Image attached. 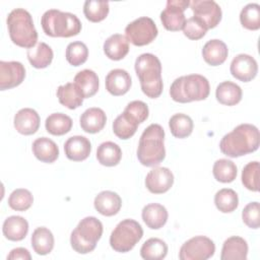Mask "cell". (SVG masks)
Instances as JSON below:
<instances>
[{
	"label": "cell",
	"mask_w": 260,
	"mask_h": 260,
	"mask_svg": "<svg viewBox=\"0 0 260 260\" xmlns=\"http://www.w3.org/2000/svg\"><path fill=\"white\" fill-rule=\"evenodd\" d=\"M64 151L68 159L73 161H82L89 156L91 144L90 141L84 136H71L64 144Z\"/></svg>",
	"instance_id": "obj_18"
},
{
	"label": "cell",
	"mask_w": 260,
	"mask_h": 260,
	"mask_svg": "<svg viewBox=\"0 0 260 260\" xmlns=\"http://www.w3.org/2000/svg\"><path fill=\"white\" fill-rule=\"evenodd\" d=\"M107 122L106 113L100 108H89L85 110L79 119L81 129L86 133H98L105 127Z\"/></svg>",
	"instance_id": "obj_20"
},
{
	"label": "cell",
	"mask_w": 260,
	"mask_h": 260,
	"mask_svg": "<svg viewBox=\"0 0 260 260\" xmlns=\"http://www.w3.org/2000/svg\"><path fill=\"white\" fill-rule=\"evenodd\" d=\"M229 50L226 45L217 39L208 41L202 49V57L204 61L211 66L222 64L228 58Z\"/></svg>",
	"instance_id": "obj_23"
},
{
	"label": "cell",
	"mask_w": 260,
	"mask_h": 260,
	"mask_svg": "<svg viewBox=\"0 0 260 260\" xmlns=\"http://www.w3.org/2000/svg\"><path fill=\"white\" fill-rule=\"evenodd\" d=\"M34 203L32 194L23 188L15 189L11 192L8 198V205L10 208L16 211H25Z\"/></svg>",
	"instance_id": "obj_41"
},
{
	"label": "cell",
	"mask_w": 260,
	"mask_h": 260,
	"mask_svg": "<svg viewBox=\"0 0 260 260\" xmlns=\"http://www.w3.org/2000/svg\"><path fill=\"white\" fill-rule=\"evenodd\" d=\"M165 130L159 124H150L141 134L137 157L141 165L154 167L159 165L166 157Z\"/></svg>",
	"instance_id": "obj_3"
},
{
	"label": "cell",
	"mask_w": 260,
	"mask_h": 260,
	"mask_svg": "<svg viewBox=\"0 0 260 260\" xmlns=\"http://www.w3.org/2000/svg\"><path fill=\"white\" fill-rule=\"evenodd\" d=\"M41 24L44 32L53 38H70L81 30V22L75 14L58 9L47 10L42 16Z\"/></svg>",
	"instance_id": "obj_6"
},
{
	"label": "cell",
	"mask_w": 260,
	"mask_h": 260,
	"mask_svg": "<svg viewBox=\"0 0 260 260\" xmlns=\"http://www.w3.org/2000/svg\"><path fill=\"white\" fill-rule=\"evenodd\" d=\"M168 254V245L158 238L145 241L140 249V255L145 260H161Z\"/></svg>",
	"instance_id": "obj_34"
},
{
	"label": "cell",
	"mask_w": 260,
	"mask_h": 260,
	"mask_svg": "<svg viewBox=\"0 0 260 260\" xmlns=\"http://www.w3.org/2000/svg\"><path fill=\"white\" fill-rule=\"evenodd\" d=\"M248 255V244L241 237L233 236L223 242L221 248V260H246Z\"/></svg>",
	"instance_id": "obj_21"
},
{
	"label": "cell",
	"mask_w": 260,
	"mask_h": 260,
	"mask_svg": "<svg viewBox=\"0 0 260 260\" xmlns=\"http://www.w3.org/2000/svg\"><path fill=\"white\" fill-rule=\"evenodd\" d=\"M210 92L209 82L200 74H189L176 78L170 88L171 98L177 103L205 100Z\"/></svg>",
	"instance_id": "obj_5"
},
{
	"label": "cell",
	"mask_w": 260,
	"mask_h": 260,
	"mask_svg": "<svg viewBox=\"0 0 260 260\" xmlns=\"http://www.w3.org/2000/svg\"><path fill=\"white\" fill-rule=\"evenodd\" d=\"M83 13L91 22L104 20L109 13V2L99 0H86L83 5Z\"/></svg>",
	"instance_id": "obj_39"
},
{
	"label": "cell",
	"mask_w": 260,
	"mask_h": 260,
	"mask_svg": "<svg viewBox=\"0 0 260 260\" xmlns=\"http://www.w3.org/2000/svg\"><path fill=\"white\" fill-rule=\"evenodd\" d=\"M195 17L202 20L207 29L215 27L221 20V8L213 0H193L190 2Z\"/></svg>",
	"instance_id": "obj_12"
},
{
	"label": "cell",
	"mask_w": 260,
	"mask_h": 260,
	"mask_svg": "<svg viewBox=\"0 0 260 260\" xmlns=\"http://www.w3.org/2000/svg\"><path fill=\"white\" fill-rule=\"evenodd\" d=\"M102 235L103 223L94 216H86L72 231L70 236L71 247L79 254H87L95 249Z\"/></svg>",
	"instance_id": "obj_7"
},
{
	"label": "cell",
	"mask_w": 260,
	"mask_h": 260,
	"mask_svg": "<svg viewBox=\"0 0 260 260\" xmlns=\"http://www.w3.org/2000/svg\"><path fill=\"white\" fill-rule=\"evenodd\" d=\"M260 142L259 130L252 124H240L232 132L225 134L220 142V151L230 157H239L258 149Z\"/></svg>",
	"instance_id": "obj_1"
},
{
	"label": "cell",
	"mask_w": 260,
	"mask_h": 260,
	"mask_svg": "<svg viewBox=\"0 0 260 260\" xmlns=\"http://www.w3.org/2000/svg\"><path fill=\"white\" fill-rule=\"evenodd\" d=\"M25 77V69L18 61H0V89L18 86Z\"/></svg>",
	"instance_id": "obj_13"
},
{
	"label": "cell",
	"mask_w": 260,
	"mask_h": 260,
	"mask_svg": "<svg viewBox=\"0 0 260 260\" xmlns=\"http://www.w3.org/2000/svg\"><path fill=\"white\" fill-rule=\"evenodd\" d=\"M135 72L139 78L141 89L146 96L156 99L161 94L164 87L161 63L155 55L144 53L138 56L135 60Z\"/></svg>",
	"instance_id": "obj_2"
},
{
	"label": "cell",
	"mask_w": 260,
	"mask_h": 260,
	"mask_svg": "<svg viewBox=\"0 0 260 260\" xmlns=\"http://www.w3.org/2000/svg\"><path fill=\"white\" fill-rule=\"evenodd\" d=\"M74 83L79 87L84 99L91 98L99 90V77L90 69L79 71L74 77Z\"/></svg>",
	"instance_id": "obj_31"
},
{
	"label": "cell",
	"mask_w": 260,
	"mask_h": 260,
	"mask_svg": "<svg viewBox=\"0 0 260 260\" xmlns=\"http://www.w3.org/2000/svg\"><path fill=\"white\" fill-rule=\"evenodd\" d=\"M31 247L38 255H47L54 248V236L52 232L45 228H37L31 235Z\"/></svg>",
	"instance_id": "obj_30"
},
{
	"label": "cell",
	"mask_w": 260,
	"mask_h": 260,
	"mask_svg": "<svg viewBox=\"0 0 260 260\" xmlns=\"http://www.w3.org/2000/svg\"><path fill=\"white\" fill-rule=\"evenodd\" d=\"M242 88L232 81H222L216 86V100L224 106H235L242 100Z\"/></svg>",
	"instance_id": "obj_29"
},
{
	"label": "cell",
	"mask_w": 260,
	"mask_h": 260,
	"mask_svg": "<svg viewBox=\"0 0 260 260\" xmlns=\"http://www.w3.org/2000/svg\"><path fill=\"white\" fill-rule=\"evenodd\" d=\"M174 184V175L170 169L158 167L148 172L145 186L152 194H162L171 189Z\"/></svg>",
	"instance_id": "obj_15"
},
{
	"label": "cell",
	"mask_w": 260,
	"mask_h": 260,
	"mask_svg": "<svg viewBox=\"0 0 260 260\" xmlns=\"http://www.w3.org/2000/svg\"><path fill=\"white\" fill-rule=\"evenodd\" d=\"M2 232L4 237L9 241H21L28 233V222L22 216L11 215L4 220Z\"/></svg>",
	"instance_id": "obj_22"
},
{
	"label": "cell",
	"mask_w": 260,
	"mask_h": 260,
	"mask_svg": "<svg viewBox=\"0 0 260 260\" xmlns=\"http://www.w3.org/2000/svg\"><path fill=\"white\" fill-rule=\"evenodd\" d=\"M242 219L250 229H258L260 225V206L259 202L248 203L242 211Z\"/></svg>",
	"instance_id": "obj_45"
},
{
	"label": "cell",
	"mask_w": 260,
	"mask_h": 260,
	"mask_svg": "<svg viewBox=\"0 0 260 260\" xmlns=\"http://www.w3.org/2000/svg\"><path fill=\"white\" fill-rule=\"evenodd\" d=\"M190 6L189 0H168L166 8L160 13L164 27L171 31L183 29L186 22L184 11Z\"/></svg>",
	"instance_id": "obj_11"
},
{
	"label": "cell",
	"mask_w": 260,
	"mask_h": 260,
	"mask_svg": "<svg viewBox=\"0 0 260 260\" xmlns=\"http://www.w3.org/2000/svg\"><path fill=\"white\" fill-rule=\"evenodd\" d=\"M124 112L128 114L132 119H134L138 124L143 123L148 118L149 114L147 105L142 101L130 102L126 106Z\"/></svg>",
	"instance_id": "obj_46"
},
{
	"label": "cell",
	"mask_w": 260,
	"mask_h": 260,
	"mask_svg": "<svg viewBox=\"0 0 260 260\" xmlns=\"http://www.w3.org/2000/svg\"><path fill=\"white\" fill-rule=\"evenodd\" d=\"M232 75L243 82H249L254 79L258 73L257 61L248 54L237 55L230 67Z\"/></svg>",
	"instance_id": "obj_14"
},
{
	"label": "cell",
	"mask_w": 260,
	"mask_h": 260,
	"mask_svg": "<svg viewBox=\"0 0 260 260\" xmlns=\"http://www.w3.org/2000/svg\"><path fill=\"white\" fill-rule=\"evenodd\" d=\"M93 205L99 213L105 216H113L120 211L122 200L117 193L107 190L95 196Z\"/></svg>",
	"instance_id": "obj_19"
},
{
	"label": "cell",
	"mask_w": 260,
	"mask_h": 260,
	"mask_svg": "<svg viewBox=\"0 0 260 260\" xmlns=\"http://www.w3.org/2000/svg\"><path fill=\"white\" fill-rule=\"evenodd\" d=\"M8 260H17V259H21V260H30L31 256L28 252L27 249L25 248H15L13 250L10 251V253L7 256Z\"/></svg>",
	"instance_id": "obj_47"
},
{
	"label": "cell",
	"mask_w": 260,
	"mask_h": 260,
	"mask_svg": "<svg viewBox=\"0 0 260 260\" xmlns=\"http://www.w3.org/2000/svg\"><path fill=\"white\" fill-rule=\"evenodd\" d=\"M143 237L141 225L134 219H123L113 230L110 236L112 249L119 253L131 251Z\"/></svg>",
	"instance_id": "obj_8"
},
{
	"label": "cell",
	"mask_w": 260,
	"mask_h": 260,
	"mask_svg": "<svg viewBox=\"0 0 260 260\" xmlns=\"http://www.w3.org/2000/svg\"><path fill=\"white\" fill-rule=\"evenodd\" d=\"M144 223L151 230L162 228L168 220V210L159 203H149L145 205L141 213Z\"/></svg>",
	"instance_id": "obj_24"
},
{
	"label": "cell",
	"mask_w": 260,
	"mask_h": 260,
	"mask_svg": "<svg viewBox=\"0 0 260 260\" xmlns=\"http://www.w3.org/2000/svg\"><path fill=\"white\" fill-rule=\"evenodd\" d=\"M57 98L61 105L70 110L80 107L84 99L81 90L74 82H68L60 85L57 89Z\"/></svg>",
	"instance_id": "obj_26"
},
{
	"label": "cell",
	"mask_w": 260,
	"mask_h": 260,
	"mask_svg": "<svg viewBox=\"0 0 260 260\" xmlns=\"http://www.w3.org/2000/svg\"><path fill=\"white\" fill-rule=\"evenodd\" d=\"M214 204L223 213L233 212L239 205L238 194L230 188L220 189L214 195Z\"/></svg>",
	"instance_id": "obj_37"
},
{
	"label": "cell",
	"mask_w": 260,
	"mask_h": 260,
	"mask_svg": "<svg viewBox=\"0 0 260 260\" xmlns=\"http://www.w3.org/2000/svg\"><path fill=\"white\" fill-rule=\"evenodd\" d=\"M72 123V119L69 116L63 113H53L46 119L45 127L50 134L60 136L71 130Z\"/></svg>",
	"instance_id": "obj_33"
},
{
	"label": "cell",
	"mask_w": 260,
	"mask_h": 260,
	"mask_svg": "<svg viewBox=\"0 0 260 260\" xmlns=\"http://www.w3.org/2000/svg\"><path fill=\"white\" fill-rule=\"evenodd\" d=\"M138 125L139 124L134 119L123 112L114 120L113 131L118 138L126 140L135 134Z\"/></svg>",
	"instance_id": "obj_35"
},
{
	"label": "cell",
	"mask_w": 260,
	"mask_h": 260,
	"mask_svg": "<svg viewBox=\"0 0 260 260\" xmlns=\"http://www.w3.org/2000/svg\"><path fill=\"white\" fill-rule=\"evenodd\" d=\"M40 121V116L36 110L23 108L15 114L13 124L18 133L23 135H31L39 130Z\"/></svg>",
	"instance_id": "obj_16"
},
{
	"label": "cell",
	"mask_w": 260,
	"mask_h": 260,
	"mask_svg": "<svg viewBox=\"0 0 260 260\" xmlns=\"http://www.w3.org/2000/svg\"><path fill=\"white\" fill-rule=\"evenodd\" d=\"M169 127L174 137L186 138L192 133L194 124L188 115L179 113L171 117L169 121Z\"/></svg>",
	"instance_id": "obj_36"
},
{
	"label": "cell",
	"mask_w": 260,
	"mask_h": 260,
	"mask_svg": "<svg viewBox=\"0 0 260 260\" xmlns=\"http://www.w3.org/2000/svg\"><path fill=\"white\" fill-rule=\"evenodd\" d=\"M104 52L106 56L114 61L123 59L129 52V41L120 34L110 36L104 43Z\"/></svg>",
	"instance_id": "obj_25"
},
{
	"label": "cell",
	"mask_w": 260,
	"mask_h": 260,
	"mask_svg": "<svg viewBox=\"0 0 260 260\" xmlns=\"http://www.w3.org/2000/svg\"><path fill=\"white\" fill-rule=\"evenodd\" d=\"M212 173L216 181L220 183H231L237 177V166L230 159L219 158L214 162Z\"/></svg>",
	"instance_id": "obj_38"
},
{
	"label": "cell",
	"mask_w": 260,
	"mask_h": 260,
	"mask_svg": "<svg viewBox=\"0 0 260 260\" xmlns=\"http://www.w3.org/2000/svg\"><path fill=\"white\" fill-rule=\"evenodd\" d=\"M242 183L250 191H259V162L250 161L242 171Z\"/></svg>",
	"instance_id": "obj_43"
},
{
	"label": "cell",
	"mask_w": 260,
	"mask_h": 260,
	"mask_svg": "<svg viewBox=\"0 0 260 260\" xmlns=\"http://www.w3.org/2000/svg\"><path fill=\"white\" fill-rule=\"evenodd\" d=\"M65 57L72 66H80L88 57V49L82 42H72L66 48Z\"/></svg>",
	"instance_id": "obj_42"
},
{
	"label": "cell",
	"mask_w": 260,
	"mask_h": 260,
	"mask_svg": "<svg viewBox=\"0 0 260 260\" xmlns=\"http://www.w3.org/2000/svg\"><path fill=\"white\" fill-rule=\"evenodd\" d=\"M31 148L35 156L43 162L52 164L59 156V148L57 144L48 137L37 138L32 142Z\"/></svg>",
	"instance_id": "obj_27"
},
{
	"label": "cell",
	"mask_w": 260,
	"mask_h": 260,
	"mask_svg": "<svg viewBox=\"0 0 260 260\" xmlns=\"http://www.w3.org/2000/svg\"><path fill=\"white\" fill-rule=\"evenodd\" d=\"M206 31H207V27H206L205 23L195 16H192V17L186 19V22L183 27L184 35L188 39L194 40V41H197V40H200L201 38H203L205 36Z\"/></svg>",
	"instance_id": "obj_44"
},
{
	"label": "cell",
	"mask_w": 260,
	"mask_h": 260,
	"mask_svg": "<svg viewBox=\"0 0 260 260\" xmlns=\"http://www.w3.org/2000/svg\"><path fill=\"white\" fill-rule=\"evenodd\" d=\"M26 56L32 67L42 69L48 67L52 63L54 53L49 45L44 42H40L37 46L27 49Z\"/></svg>",
	"instance_id": "obj_28"
},
{
	"label": "cell",
	"mask_w": 260,
	"mask_h": 260,
	"mask_svg": "<svg viewBox=\"0 0 260 260\" xmlns=\"http://www.w3.org/2000/svg\"><path fill=\"white\" fill-rule=\"evenodd\" d=\"M7 27L10 40L21 48H32L38 41V32L30 13L23 8L13 9L7 16Z\"/></svg>",
	"instance_id": "obj_4"
},
{
	"label": "cell",
	"mask_w": 260,
	"mask_h": 260,
	"mask_svg": "<svg viewBox=\"0 0 260 260\" xmlns=\"http://www.w3.org/2000/svg\"><path fill=\"white\" fill-rule=\"evenodd\" d=\"M106 89L113 95H123L131 87V76L124 69H113L106 76Z\"/></svg>",
	"instance_id": "obj_17"
},
{
	"label": "cell",
	"mask_w": 260,
	"mask_h": 260,
	"mask_svg": "<svg viewBox=\"0 0 260 260\" xmlns=\"http://www.w3.org/2000/svg\"><path fill=\"white\" fill-rule=\"evenodd\" d=\"M215 245L213 241L204 236H196L185 242L179 253L181 260H206L213 256Z\"/></svg>",
	"instance_id": "obj_10"
},
{
	"label": "cell",
	"mask_w": 260,
	"mask_h": 260,
	"mask_svg": "<svg viewBox=\"0 0 260 260\" xmlns=\"http://www.w3.org/2000/svg\"><path fill=\"white\" fill-rule=\"evenodd\" d=\"M240 21L244 27L250 30L260 28V5L257 3L247 4L240 13Z\"/></svg>",
	"instance_id": "obj_40"
},
{
	"label": "cell",
	"mask_w": 260,
	"mask_h": 260,
	"mask_svg": "<svg viewBox=\"0 0 260 260\" xmlns=\"http://www.w3.org/2000/svg\"><path fill=\"white\" fill-rule=\"evenodd\" d=\"M96 158L103 166L114 167L120 162L122 158V150L117 143L106 141L101 143L98 147Z\"/></svg>",
	"instance_id": "obj_32"
},
{
	"label": "cell",
	"mask_w": 260,
	"mask_h": 260,
	"mask_svg": "<svg viewBox=\"0 0 260 260\" xmlns=\"http://www.w3.org/2000/svg\"><path fill=\"white\" fill-rule=\"evenodd\" d=\"M157 32L154 21L147 16L139 17L125 27L127 40L138 47L150 44L156 38Z\"/></svg>",
	"instance_id": "obj_9"
}]
</instances>
